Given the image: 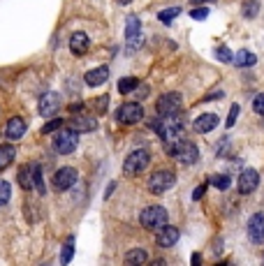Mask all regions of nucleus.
I'll use <instances>...</instances> for the list:
<instances>
[{
	"mask_svg": "<svg viewBox=\"0 0 264 266\" xmlns=\"http://www.w3.org/2000/svg\"><path fill=\"white\" fill-rule=\"evenodd\" d=\"M88 47H91V39H88L86 33H74L70 37V49L74 56H83L88 51Z\"/></svg>",
	"mask_w": 264,
	"mask_h": 266,
	"instance_id": "nucleus-16",
	"label": "nucleus"
},
{
	"mask_svg": "<svg viewBox=\"0 0 264 266\" xmlns=\"http://www.w3.org/2000/svg\"><path fill=\"white\" fill-rule=\"evenodd\" d=\"M77 183V169H72V167H63L58 169L54 174V185H56V190H70L72 185Z\"/></svg>",
	"mask_w": 264,
	"mask_h": 266,
	"instance_id": "nucleus-10",
	"label": "nucleus"
},
{
	"mask_svg": "<svg viewBox=\"0 0 264 266\" xmlns=\"http://www.w3.org/2000/svg\"><path fill=\"white\" fill-rule=\"evenodd\" d=\"M253 109H255V111H257L259 116H264V93H259L257 98L253 100Z\"/></svg>",
	"mask_w": 264,
	"mask_h": 266,
	"instance_id": "nucleus-34",
	"label": "nucleus"
},
{
	"mask_svg": "<svg viewBox=\"0 0 264 266\" xmlns=\"http://www.w3.org/2000/svg\"><path fill=\"white\" fill-rule=\"evenodd\" d=\"M179 241V229L174 225H162L158 229V245L160 248H171Z\"/></svg>",
	"mask_w": 264,
	"mask_h": 266,
	"instance_id": "nucleus-13",
	"label": "nucleus"
},
{
	"mask_svg": "<svg viewBox=\"0 0 264 266\" xmlns=\"http://www.w3.org/2000/svg\"><path fill=\"white\" fill-rule=\"evenodd\" d=\"M213 188H218V190H230V185H232V179L227 174H215V176H211V181H209Z\"/></svg>",
	"mask_w": 264,
	"mask_h": 266,
	"instance_id": "nucleus-24",
	"label": "nucleus"
},
{
	"mask_svg": "<svg viewBox=\"0 0 264 266\" xmlns=\"http://www.w3.org/2000/svg\"><path fill=\"white\" fill-rule=\"evenodd\" d=\"M61 125H63V118H54V120H49V123L44 125L42 132H44V135H49V132H56V130H58Z\"/></svg>",
	"mask_w": 264,
	"mask_h": 266,
	"instance_id": "nucleus-33",
	"label": "nucleus"
},
{
	"mask_svg": "<svg viewBox=\"0 0 264 266\" xmlns=\"http://www.w3.org/2000/svg\"><path fill=\"white\" fill-rule=\"evenodd\" d=\"M58 109H61V95H58V93H44L42 98H39V114H42L44 118L56 116Z\"/></svg>",
	"mask_w": 264,
	"mask_h": 266,
	"instance_id": "nucleus-9",
	"label": "nucleus"
},
{
	"mask_svg": "<svg viewBox=\"0 0 264 266\" xmlns=\"http://www.w3.org/2000/svg\"><path fill=\"white\" fill-rule=\"evenodd\" d=\"M149 162H151V153L146 151V148H137V151H132L125 158V162H123V171H125L127 176H137L149 167Z\"/></svg>",
	"mask_w": 264,
	"mask_h": 266,
	"instance_id": "nucleus-2",
	"label": "nucleus"
},
{
	"mask_svg": "<svg viewBox=\"0 0 264 266\" xmlns=\"http://www.w3.org/2000/svg\"><path fill=\"white\" fill-rule=\"evenodd\" d=\"M146 259H149V255H146V252H144L142 248L130 250V252L125 255V261H127V264H144Z\"/></svg>",
	"mask_w": 264,
	"mask_h": 266,
	"instance_id": "nucleus-25",
	"label": "nucleus"
},
{
	"mask_svg": "<svg viewBox=\"0 0 264 266\" xmlns=\"http://www.w3.org/2000/svg\"><path fill=\"white\" fill-rule=\"evenodd\" d=\"M176 176L171 174L169 169H162V171H155L153 176L149 179V192L151 195H162V192H167L174 185Z\"/></svg>",
	"mask_w": 264,
	"mask_h": 266,
	"instance_id": "nucleus-6",
	"label": "nucleus"
},
{
	"mask_svg": "<svg viewBox=\"0 0 264 266\" xmlns=\"http://www.w3.org/2000/svg\"><path fill=\"white\" fill-rule=\"evenodd\" d=\"M137 86H139V79H135V76H125V79H121V81H118V93L127 95V93L137 91Z\"/></svg>",
	"mask_w": 264,
	"mask_h": 266,
	"instance_id": "nucleus-23",
	"label": "nucleus"
},
{
	"mask_svg": "<svg viewBox=\"0 0 264 266\" xmlns=\"http://www.w3.org/2000/svg\"><path fill=\"white\" fill-rule=\"evenodd\" d=\"M248 239L253 243H264V213H255L248 220Z\"/></svg>",
	"mask_w": 264,
	"mask_h": 266,
	"instance_id": "nucleus-12",
	"label": "nucleus"
},
{
	"mask_svg": "<svg viewBox=\"0 0 264 266\" xmlns=\"http://www.w3.org/2000/svg\"><path fill=\"white\" fill-rule=\"evenodd\" d=\"M98 127V120L91 118V116H72L70 118V130H74L79 135V132H91Z\"/></svg>",
	"mask_w": 264,
	"mask_h": 266,
	"instance_id": "nucleus-15",
	"label": "nucleus"
},
{
	"mask_svg": "<svg viewBox=\"0 0 264 266\" xmlns=\"http://www.w3.org/2000/svg\"><path fill=\"white\" fill-rule=\"evenodd\" d=\"M257 12H259V5L255 3V0H248L246 5H243V17H246V19H253Z\"/></svg>",
	"mask_w": 264,
	"mask_h": 266,
	"instance_id": "nucleus-29",
	"label": "nucleus"
},
{
	"mask_svg": "<svg viewBox=\"0 0 264 266\" xmlns=\"http://www.w3.org/2000/svg\"><path fill=\"white\" fill-rule=\"evenodd\" d=\"M116 3H121V5H127V3H132V0H116Z\"/></svg>",
	"mask_w": 264,
	"mask_h": 266,
	"instance_id": "nucleus-37",
	"label": "nucleus"
},
{
	"mask_svg": "<svg viewBox=\"0 0 264 266\" xmlns=\"http://www.w3.org/2000/svg\"><path fill=\"white\" fill-rule=\"evenodd\" d=\"M14 155H17L14 146H10V144L0 146V169H7V167H10V164L14 162Z\"/></svg>",
	"mask_w": 264,
	"mask_h": 266,
	"instance_id": "nucleus-22",
	"label": "nucleus"
},
{
	"mask_svg": "<svg viewBox=\"0 0 264 266\" xmlns=\"http://www.w3.org/2000/svg\"><path fill=\"white\" fill-rule=\"evenodd\" d=\"M116 118L121 120V123H125V125H135V123H139V120L144 118V109H142V104L139 102H125L118 111H116Z\"/></svg>",
	"mask_w": 264,
	"mask_h": 266,
	"instance_id": "nucleus-7",
	"label": "nucleus"
},
{
	"mask_svg": "<svg viewBox=\"0 0 264 266\" xmlns=\"http://www.w3.org/2000/svg\"><path fill=\"white\" fill-rule=\"evenodd\" d=\"M139 33H142V23H139V19H137V17H127L125 37L130 39V42H135V39L139 37Z\"/></svg>",
	"mask_w": 264,
	"mask_h": 266,
	"instance_id": "nucleus-21",
	"label": "nucleus"
},
{
	"mask_svg": "<svg viewBox=\"0 0 264 266\" xmlns=\"http://www.w3.org/2000/svg\"><path fill=\"white\" fill-rule=\"evenodd\" d=\"M107 79H109V67H95V70L86 72V76H83V81L88 86H102Z\"/></svg>",
	"mask_w": 264,
	"mask_h": 266,
	"instance_id": "nucleus-17",
	"label": "nucleus"
},
{
	"mask_svg": "<svg viewBox=\"0 0 264 266\" xmlns=\"http://www.w3.org/2000/svg\"><path fill=\"white\" fill-rule=\"evenodd\" d=\"M237 116H239V104H232L230 116H227V120H225L227 130H230V127H234V123H237Z\"/></svg>",
	"mask_w": 264,
	"mask_h": 266,
	"instance_id": "nucleus-32",
	"label": "nucleus"
},
{
	"mask_svg": "<svg viewBox=\"0 0 264 266\" xmlns=\"http://www.w3.org/2000/svg\"><path fill=\"white\" fill-rule=\"evenodd\" d=\"M190 17L195 21H204V19L209 17V7H195V10H190Z\"/></svg>",
	"mask_w": 264,
	"mask_h": 266,
	"instance_id": "nucleus-31",
	"label": "nucleus"
},
{
	"mask_svg": "<svg viewBox=\"0 0 264 266\" xmlns=\"http://www.w3.org/2000/svg\"><path fill=\"white\" fill-rule=\"evenodd\" d=\"M26 120L19 118V116H14V118H10V123H7V130H5V137L10 139V142H17V139H21L23 135H26Z\"/></svg>",
	"mask_w": 264,
	"mask_h": 266,
	"instance_id": "nucleus-14",
	"label": "nucleus"
},
{
	"mask_svg": "<svg viewBox=\"0 0 264 266\" xmlns=\"http://www.w3.org/2000/svg\"><path fill=\"white\" fill-rule=\"evenodd\" d=\"M232 63H234L237 67H253L255 63H257V56L250 54V51H246V49H241L239 54H234Z\"/></svg>",
	"mask_w": 264,
	"mask_h": 266,
	"instance_id": "nucleus-19",
	"label": "nucleus"
},
{
	"mask_svg": "<svg viewBox=\"0 0 264 266\" xmlns=\"http://www.w3.org/2000/svg\"><path fill=\"white\" fill-rule=\"evenodd\" d=\"M153 130L160 135V139H162V144H165L167 153H171V148L183 139V123H181V118H176V114L158 118L153 123Z\"/></svg>",
	"mask_w": 264,
	"mask_h": 266,
	"instance_id": "nucleus-1",
	"label": "nucleus"
},
{
	"mask_svg": "<svg viewBox=\"0 0 264 266\" xmlns=\"http://www.w3.org/2000/svg\"><path fill=\"white\" fill-rule=\"evenodd\" d=\"M160 116H174L181 111V95L179 93H165L155 104Z\"/></svg>",
	"mask_w": 264,
	"mask_h": 266,
	"instance_id": "nucleus-8",
	"label": "nucleus"
},
{
	"mask_svg": "<svg viewBox=\"0 0 264 266\" xmlns=\"http://www.w3.org/2000/svg\"><path fill=\"white\" fill-rule=\"evenodd\" d=\"M33 176H35V164H23V167L19 169V185L26 188V190H30V188H33Z\"/></svg>",
	"mask_w": 264,
	"mask_h": 266,
	"instance_id": "nucleus-20",
	"label": "nucleus"
},
{
	"mask_svg": "<svg viewBox=\"0 0 264 266\" xmlns=\"http://www.w3.org/2000/svg\"><path fill=\"white\" fill-rule=\"evenodd\" d=\"M139 223H142L144 229H149V232H158L162 225H167V211L162 206L144 208L142 215H139Z\"/></svg>",
	"mask_w": 264,
	"mask_h": 266,
	"instance_id": "nucleus-3",
	"label": "nucleus"
},
{
	"mask_svg": "<svg viewBox=\"0 0 264 266\" xmlns=\"http://www.w3.org/2000/svg\"><path fill=\"white\" fill-rule=\"evenodd\" d=\"M10 190H12V188H10V183L0 179V206H5L7 201H10V195H12Z\"/></svg>",
	"mask_w": 264,
	"mask_h": 266,
	"instance_id": "nucleus-27",
	"label": "nucleus"
},
{
	"mask_svg": "<svg viewBox=\"0 0 264 266\" xmlns=\"http://www.w3.org/2000/svg\"><path fill=\"white\" fill-rule=\"evenodd\" d=\"M171 158H176L181 164H195L199 160V148L195 146L193 142H188V139H181V142L176 144L174 148H171V153H169Z\"/></svg>",
	"mask_w": 264,
	"mask_h": 266,
	"instance_id": "nucleus-4",
	"label": "nucleus"
},
{
	"mask_svg": "<svg viewBox=\"0 0 264 266\" xmlns=\"http://www.w3.org/2000/svg\"><path fill=\"white\" fill-rule=\"evenodd\" d=\"M204 192H206V185H199V188H195L193 199H202V197H204Z\"/></svg>",
	"mask_w": 264,
	"mask_h": 266,
	"instance_id": "nucleus-35",
	"label": "nucleus"
},
{
	"mask_svg": "<svg viewBox=\"0 0 264 266\" xmlns=\"http://www.w3.org/2000/svg\"><path fill=\"white\" fill-rule=\"evenodd\" d=\"M77 144H79V137H77V132L70 130V127L54 135V148L61 153V155H70V153L77 148Z\"/></svg>",
	"mask_w": 264,
	"mask_h": 266,
	"instance_id": "nucleus-5",
	"label": "nucleus"
},
{
	"mask_svg": "<svg viewBox=\"0 0 264 266\" xmlns=\"http://www.w3.org/2000/svg\"><path fill=\"white\" fill-rule=\"evenodd\" d=\"M107 102H109V98H107V95L98 98V109H100V111H105V109H107Z\"/></svg>",
	"mask_w": 264,
	"mask_h": 266,
	"instance_id": "nucleus-36",
	"label": "nucleus"
},
{
	"mask_svg": "<svg viewBox=\"0 0 264 266\" xmlns=\"http://www.w3.org/2000/svg\"><path fill=\"white\" fill-rule=\"evenodd\" d=\"M215 125H218V116L215 114H202L199 116V118H195V132H211L215 127Z\"/></svg>",
	"mask_w": 264,
	"mask_h": 266,
	"instance_id": "nucleus-18",
	"label": "nucleus"
},
{
	"mask_svg": "<svg viewBox=\"0 0 264 266\" xmlns=\"http://www.w3.org/2000/svg\"><path fill=\"white\" fill-rule=\"evenodd\" d=\"M215 58L220 60V63H232V58H234V54H232L227 47H218L215 49Z\"/></svg>",
	"mask_w": 264,
	"mask_h": 266,
	"instance_id": "nucleus-28",
	"label": "nucleus"
},
{
	"mask_svg": "<svg viewBox=\"0 0 264 266\" xmlns=\"http://www.w3.org/2000/svg\"><path fill=\"white\" fill-rule=\"evenodd\" d=\"M259 185V174L255 169H243L241 176H239V192L241 195H250V192L257 190Z\"/></svg>",
	"mask_w": 264,
	"mask_h": 266,
	"instance_id": "nucleus-11",
	"label": "nucleus"
},
{
	"mask_svg": "<svg viewBox=\"0 0 264 266\" xmlns=\"http://www.w3.org/2000/svg\"><path fill=\"white\" fill-rule=\"evenodd\" d=\"M179 14H181V10H179V7H169V10H162V12H160L158 19H160L162 23H169L171 19H176Z\"/></svg>",
	"mask_w": 264,
	"mask_h": 266,
	"instance_id": "nucleus-26",
	"label": "nucleus"
},
{
	"mask_svg": "<svg viewBox=\"0 0 264 266\" xmlns=\"http://www.w3.org/2000/svg\"><path fill=\"white\" fill-rule=\"evenodd\" d=\"M72 255H74V239L67 241V245L63 248V255H61V261L63 264H67V261L72 259Z\"/></svg>",
	"mask_w": 264,
	"mask_h": 266,
	"instance_id": "nucleus-30",
	"label": "nucleus"
}]
</instances>
